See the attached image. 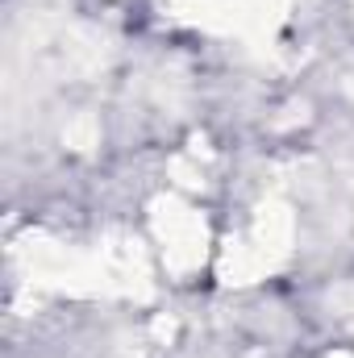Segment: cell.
Returning a JSON list of instances; mask_svg holds the SVG:
<instances>
[]
</instances>
